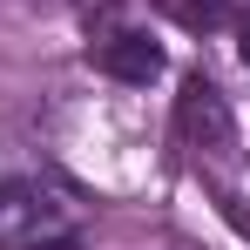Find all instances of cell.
<instances>
[{"label": "cell", "instance_id": "6da1fadb", "mask_svg": "<svg viewBox=\"0 0 250 250\" xmlns=\"http://www.w3.org/2000/svg\"><path fill=\"white\" fill-rule=\"evenodd\" d=\"M82 209L61 183L47 176H7L0 183V250H41V244H61L75 237Z\"/></svg>", "mask_w": 250, "mask_h": 250}, {"label": "cell", "instance_id": "7a4b0ae2", "mask_svg": "<svg viewBox=\"0 0 250 250\" xmlns=\"http://www.w3.org/2000/svg\"><path fill=\"white\" fill-rule=\"evenodd\" d=\"M176 135L189 149H230V102L209 75H189L176 95Z\"/></svg>", "mask_w": 250, "mask_h": 250}, {"label": "cell", "instance_id": "3957f363", "mask_svg": "<svg viewBox=\"0 0 250 250\" xmlns=\"http://www.w3.org/2000/svg\"><path fill=\"white\" fill-rule=\"evenodd\" d=\"M115 82H156L163 75V47L149 41V34H135V27H122V34H108L102 41V54H95Z\"/></svg>", "mask_w": 250, "mask_h": 250}, {"label": "cell", "instance_id": "277c9868", "mask_svg": "<svg viewBox=\"0 0 250 250\" xmlns=\"http://www.w3.org/2000/svg\"><path fill=\"white\" fill-rule=\"evenodd\" d=\"M176 27H189V34H216V27H230L237 21V0H156Z\"/></svg>", "mask_w": 250, "mask_h": 250}, {"label": "cell", "instance_id": "5b68a950", "mask_svg": "<svg viewBox=\"0 0 250 250\" xmlns=\"http://www.w3.org/2000/svg\"><path fill=\"white\" fill-rule=\"evenodd\" d=\"M230 27H237V54L250 61V7H237V21H230Z\"/></svg>", "mask_w": 250, "mask_h": 250}, {"label": "cell", "instance_id": "8992f818", "mask_svg": "<svg viewBox=\"0 0 250 250\" xmlns=\"http://www.w3.org/2000/svg\"><path fill=\"white\" fill-rule=\"evenodd\" d=\"M41 250H82V237H61V244H41Z\"/></svg>", "mask_w": 250, "mask_h": 250}, {"label": "cell", "instance_id": "52a82bcc", "mask_svg": "<svg viewBox=\"0 0 250 250\" xmlns=\"http://www.w3.org/2000/svg\"><path fill=\"white\" fill-rule=\"evenodd\" d=\"M75 7H115V0H75Z\"/></svg>", "mask_w": 250, "mask_h": 250}]
</instances>
